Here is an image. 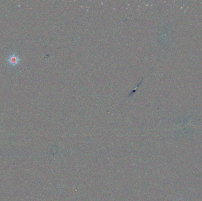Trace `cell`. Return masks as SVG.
I'll use <instances>...</instances> for the list:
<instances>
[{"mask_svg":"<svg viewBox=\"0 0 202 201\" xmlns=\"http://www.w3.org/2000/svg\"><path fill=\"white\" fill-rule=\"evenodd\" d=\"M21 60V59L19 57V56L15 53L11 54L7 58L8 63L12 67L18 66L19 64L20 63Z\"/></svg>","mask_w":202,"mask_h":201,"instance_id":"1","label":"cell"}]
</instances>
